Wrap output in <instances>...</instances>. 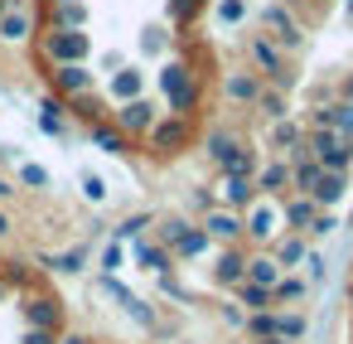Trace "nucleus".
I'll list each match as a JSON object with an SVG mask.
<instances>
[{
	"instance_id": "27",
	"label": "nucleus",
	"mask_w": 353,
	"mask_h": 344,
	"mask_svg": "<svg viewBox=\"0 0 353 344\" xmlns=\"http://www.w3.org/2000/svg\"><path fill=\"white\" fill-rule=\"evenodd\" d=\"M271 141H276V146H290V151H295V146H300L305 136H300V126H295V122H276V131H271Z\"/></svg>"
},
{
	"instance_id": "42",
	"label": "nucleus",
	"mask_w": 353,
	"mask_h": 344,
	"mask_svg": "<svg viewBox=\"0 0 353 344\" xmlns=\"http://www.w3.org/2000/svg\"><path fill=\"white\" fill-rule=\"evenodd\" d=\"M6 194H10V184H6V180H0V199H6Z\"/></svg>"
},
{
	"instance_id": "39",
	"label": "nucleus",
	"mask_w": 353,
	"mask_h": 344,
	"mask_svg": "<svg viewBox=\"0 0 353 344\" xmlns=\"http://www.w3.org/2000/svg\"><path fill=\"white\" fill-rule=\"evenodd\" d=\"M25 344H54V329H34V334H30Z\"/></svg>"
},
{
	"instance_id": "32",
	"label": "nucleus",
	"mask_w": 353,
	"mask_h": 344,
	"mask_svg": "<svg viewBox=\"0 0 353 344\" xmlns=\"http://www.w3.org/2000/svg\"><path fill=\"white\" fill-rule=\"evenodd\" d=\"M194 10H199V0H170V15L174 20H189Z\"/></svg>"
},
{
	"instance_id": "15",
	"label": "nucleus",
	"mask_w": 353,
	"mask_h": 344,
	"mask_svg": "<svg viewBox=\"0 0 353 344\" xmlns=\"http://www.w3.org/2000/svg\"><path fill=\"white\" fill-rule=\"evenodd\" d=\"M252 194H256V184H252V180H242V175H228V184H223V199H228L232 209L252 204Z\"/></svg>"
},
{
	"instance_id": "37",
	"label": "nucleus",
	"mask_w": 353,
	"mask_h": 344,
	"mask_svg": "<svg viewBox=\"0 0 353 344\" xmlns=\"http://www.w3.org/2000/svg\"><path fill=\"white\" fill-rule=\"evenodd\" d=\"M59 267H63V271H78V267H83V247H78V252H63Z\"/></svg>"
},
{
	"instance_id": "23",
	"label": "nucleus",
	"mask_w": 353,
	"mask_h": 344,
	"mask_svg": "<svg viewBox=\"0 0 353 344\" xmlns=\"http://www.w3.org/2000/svg\"><path fill=\"white\" fill-rule=\"evenodd\" d=\"M228 93H232V97H242V102H256V93H261V88H256V78L232 73V78H228Z\"/></svg>"
},
{
	"instance_id": "11",
	"label": "nucleus",
	"mask_w": 353,
	"mask_h": 344,
	"mask_svg": "<svg viewBox=\"0 0 353 344\" xmlns=\"http://www.w3.org/2000/svg\"><path fill=\"white\" fill-rule=\"evenodd\" d=\"M88 10H83V0H54V25L59 30H83Z\"/></svg>"
},
{
	"instance_id": "22",
	"label": "nucleus",
	"mask_w": 353,
	"mask_h": 344,
	"mask_svg": "<svg viewBox=\"0 0 353 344\" xmlns=\"http://www.w3.org/2000/svg\"><path fill=\"white\" fill-rule=\"evenodd\" d=\"M237 296H242V300H247L252 310H276V305H271V291H266V286H252V281H242V286H237Z\"/></svg>"
},
{
	"instance_id": "16",
	"label": "nucleus",
	"mask_w": 353,
	"mask_h": 344,
	"mask_svg": "<svg viewBox=\"0 0 353 344\" xmlns=\"http://www.w3.org/2000/svg\"><path fill=\"white\" fill-rule=\"evenodd\" d=\"M285 184H290V165H266L256 175V189H266V194H281Z\"/></svg>"
},
{
	"instance_id": "7",
	"label": "nucleus",
	"mask_w": 353,
	"mask_h": 344,
	"mask_svg": "<svg viewBox=\"0 0 353 344\" xmlns=\"http://www.w3.org/2000/svg\"><path fill=\"white\" fill-rule=\"evenodd\" d=\"M266 25L276 30V39H281L285 49H295V44H300V25L290 20V10H285V6H266Z\"/></svg>"
},
{
	"instance_id": "13",
	"label": "nucleus",
	"mask_w": 353,
	"mask_h": 344,
	"mask_svg": "<svg viewBox=\"0 0 353 344\" xmlns=\"http://www.w3.org/2000/svg\"><path fill=\"white\" fill-rule=\"evenodd\" d=\"M271 262H276V267H295V262H305V238H281V242L271 247Z\"/></svg>"
},
{
	"instance_id": "1",
	"label": "nucleus",
	"mask_w": 353,
	"mask_h": 344,
	"mask_svg": "<svg viewBox=\"0 0 353 344\" xmlns=\"http://www.w3.org/2000/svg\"><path fill=\"white\" fill-rule=\"evenodd\" d=\"M44 54H49L54 64H83L88 35H83V30H54V35L44 39Z\"/></svg>"
},
{
	"instance_id": "6",
	"label": "nucleus",
	"mask_w": 353,
	"mask_h": 344,
	"mask_svg": "<svg viewBox=\"0 0 353 344\" xmlns=\"http://www.w3.org/2000/svg\"><path fill=\"white\" fill-rule=\"evenodd\" d=\"M203 233H208V238H223V242H237V233H242V218H237V213H228V209H208V218H203Z\"/></svg>"
},
{
	"instance_id": "17",
	"label": "nucleus",
	"mask_w": 353,
	"mask_h": 344,
	"mask_svg": "<svg viewBox=\"0 0 353 344\" xmlns=\"http://www.w3.org/2000/svg\"><path fill=\"white\" fill-rule=\"evenodd\" d=\"M242 276H247V257H242L237 247L223 252V257H218V281H242Z\"/></svg>"
},
{
	"instance_id": "10",
	"label": "nucleus",
	"mask_w": 353,
	"mask_h": 344,
	"mask_svg": "<svg viewBox=\"0 0 353 344\" xmlns=\"http://www.w3.org/2000/svg\"><path fill=\"white\" fill-rule=\"evenodd\" d=\"M242 281H252V286H266V291H271V286L281 281V267H276L271 257H252V262H247V276H242Z\"/></svg>"
},
{
	"instance_id": "41",
	"label": "nucleus",
	"mask_w": 353,
	"mask_h": 344,
	"mask_svg": "<svg viewBox=\"0 0 353 344\" xmlns=\"http://www.w3.org/2000/svg\"><path fill=\"white\" fill-rule=\"evenodd\" d=\"M343 97H348V102H353V78H348V83H343Z\"/></svg>"
},
{
	"instance_id": "38",
	"label": "nucleus",
	"mask_w": 353,
	"mask_h": 344,
	"mask_svg": "<svg viewBox=\"0 0 353 344\" xmlns=\"http://www.w3.org/2000/svg\"><path fill=\"white\" fill-rule=\"evenodd\" d=\"M305 267H310V276H314V281L324 276V257H319V252H305Z\"/></svg>"
},
{
	"instance_id": "29",
	"label": "nucleus",
	"mask_w": 353,
	"mask_h": 344,
	"mask_svg": "<svg viewBox=\"0 0 353 344\" xmlns=\"http://www.w3.org/2000/svg\"><path fill=\"white\" fill-rule=\"evenodd\" d=\"M208 151H213V160H223V165H228V160H232V151H237V141H228V136L218 131V136H208Z\"/></svg>"
},
{
	"instance_id": "33",
	"label": "nucleus",
	"mask_w": 353,
	"mask_h": 344,
	"mask_svg": "<svg viewBox=\"0 0 353 344\" xmlns=\"http://www.w3.org/2000/svg\"><path fill=\"white\" fill-rule=\"evenodd\" d=\"M20 175H25V184H39V189L49 184V170H39V165H25Z\"/></svg>"
},
{
	"instance_id": "19",
	"label": "nucleus",
	"mask_w": 353,
	"mask_h": 344,
	"mask_svg": "<svg viewBox=\"0 0 353 344\" xmlns=\"http://www.w3.org/2000/svg\"><path fill=\"white\" fill-rule=\"evenodd\" d=\"M30 320L39 325V329H59V305L44 296V300H30Z\"/></svg>"
},
{
	"instance_id": "2",
	"label": "nucleus",
	"mask_w": 353,
	"mask_h": 344,
	"mask_svg": "<svg viewBox=\"0 0 353 344\" xmlns=\"http://www.w3.org/2000/svg\"><path fill=\"white\" fill-rule=\"evenodd\" d=\"M276 228H281V209H276V204H256V209L242 218V233H252L256 242H271Z\"/></svg>"
},
{
	"instance_id": "36",
	"label": "nucleus",
	"mask_w": 353,
	"mask_h": 344,
	"mask_svg": "<svg viewBox=\"0 0 353 344\" xmlns=\"http://www.w3.org/2000/svg\"><path fill=\"white\" fill-rule=\"evenodd\" d=\"M83 194H88V199H102L107 189H102V180H97V175H83Z\"/></svg>"
},
{
	"instance_id": "21",
	"label": "nucleus",
	"mask_w": 353,
	"mask_h": 344,
	"mask_svg": "<svg viewBox=\"0 0 353 344\" xmlns=\"http://www.w3.org/2000/svg\"><path fill=\"white\" fill-rule=\"evenodd\" d=\"M117 117H121V126H131V131L150 126V107H145V102H126V107H121Z\"/></svg>"
},
{
	"instance_id": "12",
	"label": "nucleus",
	"mask_w": 353,
	"mask_h": 344,
	"mask_svg": "<svg viewBox=\"0 0 353 344\" xmlns=\"http://www.w3.org/2000/svg\"><path fill=\"white\" fill-rule=\"evenodd\" d=\"M199 252H208V233H194V228H184V233L170 242V257H199Z\"/></svg>"
},
{
	"instance_id": "34",
	"label": "nucleus",
	"mask_w": 353,
	"mask_h": 344,
	"mask_svg": "<svg viewBox=\"0 0 353 344\" xmlns=\"http://www.w3.org/2000/svg\"><path fill=\"white\" fill-rule=\"evenodd\" d=\"M121 262H126V252H121V247H117V242H112V247H107V252H102V267H107V271H117V267H121Z\"/></svg>"
},
{
	"instance_id": "40",
	"label": "nucleus",
	"mask_w": 353,
	"mask_h": 344,
	"mask_svg": "<svg viewBox=\"0 0 353 344\" xmlns=\"http://www.w3.org/2000/svg\"><path fill=\"white\" fill-rule=\"evenodd\" d=\"M256 344H295V339H281V334H266V339H256Z\"/></svg>"
},
{
	"instance_id": "9",
	"label": "nucleus",
	"mask_w": 353,
	"mask_h": 344,
	"mask_svg": "<svg viewBox=\"0 0 353 344\" xmlns=\"http://www.w3.org/2000/svg\"><path fill=\"white\" fill-rule=\"evenodd\" d=\"M54 83H59V93H88V88H92V78H88L83 64H59Z\"/></svg>"
},
{
	"instance_id": "24",
	"label": "nucleus",
	"mask_w": 353,
	"mask_h": 344,
	"mask_svg": "<svg viewBox=\"0 0 353 344\" xmlns=\"http://www.w3.org/2000/svg\"><path fill=\"white\" fill-rule=\"evenodd\" d=\"M92 136H97V146H102L107 155H121V151H126V136L112 131V126H92Z\"/></svg>"
},
{
	"instance_id": "3",
	"label": "nucleus",
	"mask_w": 353,
	"mask_h": 344,
	"mask_svg": "<svg viewBox=\"0 0 353 344\" xmlns=\"http://www.w3.org/2000/svg\"><path fill=\"white\" fill-rule=\"evenodd\" d=\"M184 141H189V122H179V117H174V122H160V126H150V146H155L160 155H174Z\"/></svg>"
},
{
	"instance_id": "5",
	"label": "nucleus",
	"mask_w": 353,
	"mask_h": 344,
	"mask_svg": "<svg viewBox=\"0 0 353 344\" xmlns=\"http://www.w3.org/2000/svg\"><path fill=\"white\" fill-rule=\"evenodd\" d=\"M343 189H348V180H343V175H334V170H324V175L310 184V199H314L319 209H334V204L343 199Z\"/></svg>"
},
{
	"instance_id": "31",
	"label": "nucleus",
	"mask_w": 353,
	"mask_h": 344,
	"mask_svg": "<svg viewBox=\"0 0 353 344\" xmlns=\"http://www.w3.org/2000/svg\"><path fill=\"white\" fill-rule=\"evenodd\" d=\"M334 228H339V218H334V213H314V223H310V233H319V238H329Z\"/></svg>"
},
{
	"instance_id": "28",
	"label": "nucleus",
	"mask_w": 353,
	"mask_h": 344,
	"mask_svg": "<svg viewBox=\"0 0 353 344\" xmlns=\"http://www.w3.org/2000/svg\"><path fill=\"white\" fill-rule=\"evenodd\" d=\"M334 131H339L343 141H353V102H339V107H334Z\"/></svg>"
},
{
	"instance_id": "20",
	"label": "nucleus",
	"mask_w": 353,
	"mask_h": 344,
	"mask_svg": "<svg viewBox=\"0 0 353 344\" xmlns=\"http://www.w3.org/2000/svg\"><path fill=\"white\" fill-rule=\"evenodd\" d=\"M25 35H30V15H25V10L0 15V39H25Z\"/></svg>"
},
{
	"instance_id": "18",
	"label": "nucleus",
	"mask_w": 353,
	"mask_h": 344,
	"mask_svg": "<svg viewBox=\"0 0 353 344\" xmlns=\"http://www.w3.org/2000/svg\"><path fill=\"white\" fill-rule=\"evenodd\" d=\"M300 296H305V281L300 276H281L271 286V305H285V300H300Z\"/></svg>"
},
{
	"instance_id": "8",
	"label": "nucleus",
	"mask_w": 353,
	"mask_h": 344,
	"mask_svg": "<svg viewBox=\"0 0 353 344\" xmlns=\"http://www.w3.org/2000/svg\"><path fill=\"white\" fill-rule=\"evenodd\" d=\"M314 213H319V204H314L310 194H295V199L285 204V213H281V218H285V223H290L295 233H310V223H314Z\"/></svg>"
},
{
	"instance_id": "45",
	"label": "nucleus",
	"mask_w": 353,
	"mask_h": 344,
	"mask_svg": "<svg viewBox=\"0 0 353 344\" xmlns=\"http://www.w3.org/2000/svg\"><path fill=\"white\" fill-rule=\"evenodd\" d=\"M68 344H88V339H68Z\"/></svg>"
},
{
	"instance_id": "25",
	"label": "nucleus",
	"mask_w": 353,
	"mask_h": 344,
	"mask_svg": "<svg viewBox=\"0 0 353 344\" xmlns=\"http://www.w3.org/2000/svg\"><path fill=\"white\" fill-rule=\"evenodd\" d=\"M310 325H305V315H276V334L281 339H300Z\"/></svg>"
},
{
	"instance_id": "43",
	"label": "nucleus",
	"mask_w": 353,
	"mask_h": 344,
	"mask_svg": "<svg viewBox=\"0 0 353 344\" xmlns=\"http://www.w3.org/2000/svg\"><path fill=\"white\" fill-rule=\"evenodd\" d=\"M6 228H10V223H6V213H0V233H6Z\"/></svg>"
},
{
	"instance_id": "35",
	"label": "nucleus",
	"mask_w": 353,
	"mask_h": 344,
	"mask_svg": "<svg viewBox=\"0 0 353 344\" xmlns=\"http://www.w3.org/2000/svg\"><path fill=\"white\" fill-rule=\"evenodd\" d=\"M136 88H141L136 73H121V78H117V93H121V97H136Z\"/></svg>"
},
{
	"instance_id": "44",
	"label": "nucleus",
	"mask_w": 353,
	"mask_h": 344,
	"mask_svg": "<svg viewBox=\"0 0 353 344\" xmlns=\"http://www.w3.org/2000/svg\"><path fill=\"white\" fill-rule=\"evenodd\" d=\"M348 20H353V0H348Z\"/></svg>"
},
{
	"instance_id": "4",
	"label": "nucleus",
	"mask_w": 353,
	"mask_h": 344,
	"mask_svg": "<svg viewBox=\"0 0 353 344\" xmlns=\"http://www.w3.org/2000/svg\"><path fill=\"white\" fill-rule=\"evenodd\" d=\"M252 59H256V64H261V68H266V73H271V78H276L281 88H290V73H285V59H281V49H276L271 39H256V44H252Z\"/></svg>"
},
{
	"instance_id": "26",
	"label": "nucleus",
	"mask_w": 353,
	"mask_h": 344,
	"mask_svg": "<svg viewBox=\"0 0 353 344\" xmlns=\"http://www.w3.org/2000/svg\"><path fill=\"white\" fill-rule=\"evenodd\" d=\"M256 107H261L271 122H281V117H285V97H281V93H256Z\"/></svg>"
},
{
	"instance_id": "30",
	"label": "nucleus",
	"mask_w": 353,
	"mask_h": 344,
	"mask_svg": "<svg viewBox=\"0 0 353 344\" xmlns=\"http://www.w3.org/2000/svg\"><path fill=\"white\" fill-rule=\"evenodd\" d=\"M218 15H223L228 25H237V20L247 15V6H242V0H223V6H218Z\"/></svg>"
},
{
	"instance_id": "14",
	"label": "nucleus",
	"mask_w": 353,
	"mask_h": 344,
	"mask_svg": "<svg viewBox=\"0 0 353 344\" xmlns=\"http://www.w3.org/2000/svg\"><path fill=\"white\" fill-rule=\"evenodd\" d=\"M136 257H141V267H145V271H170V267H174L170 247H155V242H141V247H136Z\"/></svg>"
}]
</instances>
